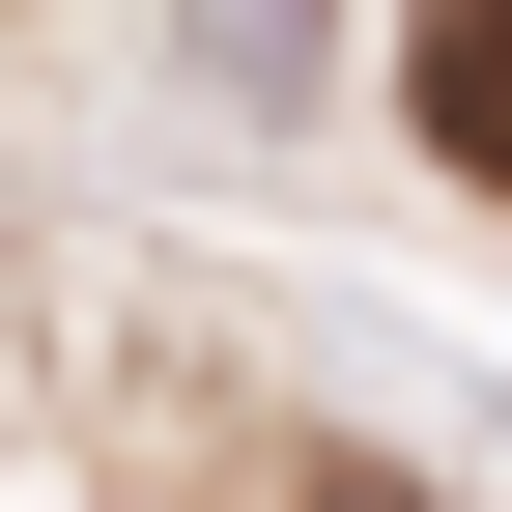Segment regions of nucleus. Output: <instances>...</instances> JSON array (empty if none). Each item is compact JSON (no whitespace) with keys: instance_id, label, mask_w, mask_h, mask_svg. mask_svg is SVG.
I'll return each instance as SVG.
<instances>
[{"instance_id":"obj_2","label":"nucleus","mask_w":512,"mask_h":512,"mask_svg":"<svg viewBox=\"0 0 512 512\" xmlns=\"http://www.w3.org/2000/svg\"><path fill=\"white\" fill-rule=\"evenodd\" d=\"M313 512H399V484H313Z\"/></svg>"},{"instance_id":"obj_1","label":"nucleus","mask_w":512,"mask_h":512,"mask_svg":"<svg viewBox=\"0 0 512 512\" xmlns=\"http://www.w3.org/2000/svg\"><path fill=\"white\" fill-rule=\"evenodd\" d=\"M399 114L456 171H512V0H427V29H399Z\"/></svg>"}]
</instances>
